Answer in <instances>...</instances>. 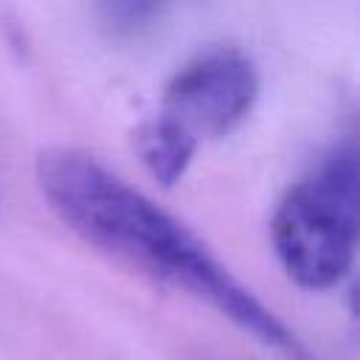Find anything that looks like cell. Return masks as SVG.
<instances>
[{
  "label": "cell",
  "instance_id": "6da1fadb",
  "mask_svg": "<svg viewBox=\"0 0 360 360\" xmlns=\"http://www.w3.org/2000/svg\"><path fill=\"white\" fill-rule=\"evenodd\" d=\"M37 183L48 208L87 245L127 267L205 301L267 349L304 360L295 335L180 219L98 158L56 146L39 155Z\"/></svg>",
  "mask_w": 360,
  "mask_h": 360
},
{
  "label": "cell",
  "instance_id": "7a4b0ae2",
  "mask_svg": "<svg viewBox=\"0 0 360 360\" xmlns=\"http://www.w3.org/2000/svg\"><path fill=\"white\" fill-rule=\"evenodd\" d=\"M357 177V152L352 143H343L278 202L273 217V248L295 284L326 290L352 267L360 205Z\"/></svg>",
  "mask_w": 360,
  "mask_h": 360
},
{
  "label": "cell",
  "instance_id": "3957f363",
  "mask_svg": "<svg viewBox=\"0 0 360 360\" xmlns=\"http://www.w3.org/2000/svg\"><path fill=\"white\" fill-rule=\"evenodd\" d=\"M259 96L256 65L239 48H211L186 62L163 93V115L183 127L197 143L205 135H225Z\"/></svg>",
  "mask_w": 360,
  "mask_h": 360
},
{
  "label": "cell",
  "instance_id": "277c9868",
  "mask_svg": "<svg viewBox=\"0 0 360 360\" xmlns=\"http://www.w3.org/2000/svg\"><path fill=\"white\" fill-rule=\"evenodd\" d=\"M135 149H138L143 166L149 169V174L155 180H160L163 186H172L186 174V169L197 152V141L183 127H177L172 118H166L160 112L138 127Z\"/></svg>",
  "mask_w": 360,
  "mask_h": 360
},
{
  "label": "cell",
  "instance_id": "5b68a950",
  "mask_svg": "<svg viewBox=\"0 0 360 360\" xmlns=\"http://www.w3.org/2000/svg\"><path fill=\"white\" fill-rule=\"evenodd\" d=\"M107 22H112V28H138L143 25L152 14H158V6L152 3H115V6H104Z\"/></svg>",
  "mask_w": 360,
  "mask_h": 360
}]
</instances>
